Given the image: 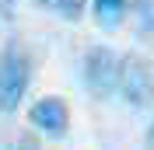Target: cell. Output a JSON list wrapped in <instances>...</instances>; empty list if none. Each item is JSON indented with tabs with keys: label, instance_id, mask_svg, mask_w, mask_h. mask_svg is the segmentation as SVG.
<instances>
[{
	"label": "cell",
	"instance_id": "cell-1",
	"mask_svg": "<svg viewBox=\"0 0 154 150\" xmlns=\"http://www.w3.org/2000/svg\"><path fill=\"white\" fill-rule=\"evenodd\" d=\"M32 84V59L21 49V42L11 38L0 49V115L18 112Z\"/></svg>",
	"mask_w": 154,
	"mask_h": 150
},
{
	"label": "cell",
	"instance_id": "cell-2",
	"mask_svg": "<svg viewBox=\"0 0 154 150\" xmlns=\"http://www.w3.org/2000/svg\"><path fill=\"white\" fill-rule=\"evenodd\" d=\"M119 66H123L119 52H112L109 46H91L84 52V63H81V80H84L88 94L109 98L112 91H119Z\"/></svg>",
	"mask_w": 154,
	"mask_h": 150
},
{
	"label": "cell",
	"instance_id": "cell-3",
	"mask_svg": "<svg viewBox=\"0 0 154 150\" xmlns=\"http://www.w3.org/2000/svg\"><path fill=\"white\" fill-rule=\"evenodd\" d=\"M119 94L130 108H151L154 105V59L140 52H126L119 66Z\"/></svg>",
	"mask_w": 154,
	"mask_h": 150
},
{
	"label": "cell",
	"instance_id": "cell-4",
	"mask_svg": "<svg viewBox=\"0 0 154 150\" xmlns=\"http://www.w3.org/2000/svg\"><path fill=\"white\" fill-rule=\"evenodd\" d=\"M28 122L35 126L38 133H46V136H53V140H63L70 129V108L63 98H38L35 105L28 108Z\"/></svg>",
	"mask_w": 154,
	"mask_h": 150
},
{
	"label": "cell",
	"instance_id": "cell-5",
	"mask_svg": "<svg viewBox=\"0 0 154 150\" xmlns=\"http://www.w3.org/2000/svg\"><path fill=\"white\" fill-rule=\"evenodd\" d=\"M95 4V21L102 28H119L126 18V0H91Z\"/></svg>",
	"mask_w": 154,
	"mask_h": 150
},
{
	"label": "cell",
	"instance_id": "cell-6",
	"mask_svg": "<svg viewBox=\"0 0 154 150\" xmlns=\"http://www.w3.org/2000/svg\"><path fill=\"white\" fill-rule=\"evenodd\" d=\"M35 4L53 10V14H60L63 21H81L84 18V7H88V0H35Z\"/></svg>",
	"mask_w": 154,
	"mask_h": 150
},
{
	"label": "cell",
	"instance_id": "cell-7",
	"mask_svg": "<svg viewBox=\"0 0 154 150\" xmlns=\"http://www.w3.org/2000/svg\"><path fill=\"white\" fill-rule=\"evenodd\" d=\"M137 32L144 38H154V0H137Z\"/></svg>",
	"mask_w": 154,
	"mask_h": 150
}]
</instances>
